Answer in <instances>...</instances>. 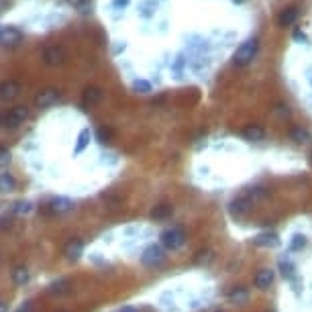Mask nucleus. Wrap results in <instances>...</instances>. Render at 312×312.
<instances>
[{"mask_svg": "<svg viewBox=\"0 0 312 312\" xmlns=\"http://www.w3.org/2000/svg\"><path fill=\"white\" fill-rule=\"evenodd\" d=\"M233 3H237V5H239V3H243V0H233Z\"/></svg>", "mask_w": 312, "mask_h": 312, "instance_id": "nucleus-37", "label": "nucleus"}, {"mask_svg": "<svg viewBox=\"0 0 312 312\" xmlns=\"http://www.w3.org/2000/svg\"><path fill=\"white\" fill-rule=\"evenodd\" d=\"M274 278H276V272L264 268V270H259V272L255 274L253 284H255V288H259V290H270V286L274 284Z\"/></svg>", "mask_w": 312, "mask_h": 312, "instance_id": "nucleus-11", "label": "nucleus"}, {"mask_svg": "<svg viewBox=\"0 0 312 312\" xmlns=\"http://www.w3.org/2000/svg\"><path fill=\"white\" fill-rule=\"evenodd\" d=\"M17 188V180L9 172H0V194H11Z\"/></svg>", "mask_w": 312, "mask_h": 312, "instance_id": "nucleus-19", "label": "nucleus"}, {"mask_svg": "<svg viewBox=\"0 0 312 312\" xmlns=\"http://www.w3.org/2000/svg\"><path fill=\"white\" fill-rule=\"evenodd\" d=\"M49 292L51 294H58V296L68 294L70 292V282L68 280H58V282H54V284L49 286Z\"/></svg>", "mask_w": 312, "mask_h": 312, "instance_id": "nucleus-25", "label": "nucleus"}, {"mask_svg": "<svg viewBox=\"0 0 312 312\" xmlns=\"http://www.w3.org/2000/svg\"><path fill=\"white\" fill-rule=\"evenodd\" d=\"M186 231L182 227H172V229H166L160 237L162 241V247L168 249V251H180L184 245H186Z\"/></svg>", "mask_w": 312, "mask_h": 312, "instance_id": "nucleus-2", "label": "nucleus"}, {"mask_svg": "<svg viewBox=\"0 0 312 312\" xmlns=\"http://www.w3.org/2000/svg\"><path fill=\"white\" fill-rule=\"evenodd\" d=\"M90 139H92L90 129H82V131H80V135H78V143H76V147H74V155L84 153V149L90 145Z\"/></svg>", "mask_w": 312, "mask_h": 312, "instance_id": "nucleus-21", "label": "nucleus"}, {"mask_svg": "<svg viewBox=\"0 0 312 312\" xmlns=\"http://www.w3.org/2000/svg\"><path fill=\"white\" fill-rule=\"evenodd\" d=\"M13 215H17V217H27V215H31L33 213V202H29V200H17L15 204H13Z\"/></svg>", "mask_w": 312, "mask_h": 312, "instance_id": "nucleus-22", "label": "nucleus"}, {"mask_svg": "<svg viewBox=\"0 0 312 312\" xmlns=\"http://www.w3.org/2000/svg\"><path fill=\"white\" fill-rule=\"evenodd\" d=\"M66 60H68V54L62 45H49L43 51V62L47 66H62Z\"/></svg>", "mask_w": 312, "mask_h": 312, "instance_id": "nucleus-6", "label": "nucleus"}, {"mask_svg": "<svg viewBox=\"0 0 312 312\" xmlns=\"http://www.w3.org/2000/svg\"><path fill=\"white\" fill-rule=\"evenodd\" d=\"M11 160H13L11 151H9L7 147H0V168H7V166L11 164Z\"/></svg>", "mask_w": 312, "mask_h": 312, "instance_id": "nucleus-28", "label": "nucleus"}, {"mask_svg": "<svg viewBox=\"0 0 312 312\" xmlns=\"http://www.w3.org/2000/svg\"><path fill=\"white\" fill-rule=\"evenodd\" d=\"M304 245H306V237L296 235V237H294V241H292V249H294V251H298V249H302Z\"/></svg>", "mask_w": 312, "mask_h": 312, "instance_id": "nucleus-30", "label": "nucleus"}, {"mask_svg": "<svg viewBox=\"0 0 312 312\" xmlns=\"http://www.w3.org/2000/svg\"><path fill=\"white\" fill-rule=\"evenodd\" d=\"M133 90H135V92H139V94H149V92H151V84H149V82H145V80H135Z\"/></svg>", "mask_w": 312, "mask_h": 312, "instance_id": "nucleus-26", "label": "nucleus"}, {"mask_svg": "<svg viewBox=\"0 0 312 312\" xmlns=\"http://www.w3.org/2000/svg\"><path fill=\"white\" fill-rule=\"evenodd\" d=\"M253 243L257 247H278L280 245V237L276 233H262L253 239Z\"/></svg>", "mask_w": 312, "mask_h": 312, "instance_id": "nucleus-16", "label": "nucleus"}, {"mask_svg": "<svg viewBox=\"0 0 312 312\" xmlns=\"http://www.w3.org/2000/svg\"><path fill=\"white\" fill-rule=\"evenodd\" d=\"M257 51H259V39L257 37H251L247 39L245 43H241V47L235 51V56H233V64L235 66H249L255 56H257Z\"/></svg>", "mask_w": 312, "mask_h": 312, "instance_id": "nucleus-1", "label": "nucleus"}, {"mask_svg": "<svg viewBox=\"0 0 312 312\" xmlns=\"http://www.w3.org/2000/svg\"><path fill=\"white\" fill-rule=\"evenodd\" d=\"M68 3H70L74 9H78L80 13H88V9L92 7V5H90V0H68Z\"/></svg>", "mask_w": 312, "mask_h": 312, "instance_id": "nucleus-27", "label": "nucleus"}, {"mask_svg": "<svg viewBox=\"0 0 312 312\" xmlns=\"http://www.w3.org/2000/svg\"><path fill=\"white\" fill-rule=\"evenodd\" d=\"M310 158H312V153H310Z\"/></svg>", "mask_w": 312, "mask_h": 312, "instance_id": "nucleus-39", "label": "nucleus"}, {"mask_svg": "<svg viewBox=\"0 0 312 312\" xmlns=\"http://www.w3.org/2000/svg\"><path fill=\"white\" fill-rule=\"evenodd\" d=\"M127 5H129V0H113V5H111V7H113V9H119V7L125 9Z\"/></svg>", "mask_w": 312, "mask_h": 312, "instance_id": "nucleus-32", "label": "nucleus"}, {"mask_svg": "<svg viewBox=\"0 0 312 312\" xmlns=\"http://www.w3.org/2000/svg\"><path fill=\"white\" fill-rule=\"evenodd\" d=\"M21 94V84L17 80H5L0 82V100L3 102H11Z\"/></svg>", "mask_w": 312, "mask_h": 312, "instance_id": "nucleus-10", "label": "nucleus"}, {"mask_svg": "<svg viewBox=\"0 0 312 312\" xmlns=\"http://www.w3.org/2000/svg\"><path fill=\"white\" fill-rule=\"evenodd\" d=\"M62 98V92L58 88H45L35 96V107L37 109H49Z\"/></svg>", "mask_w": 312, "mask_h": 312, "instance_id": "nucleus-7", "label": "nucleus"}, {"mask_svg": "<svg viewBox=\"0 0 312 312\" xmlns=\"http://www.w3.org/2000/svg\"><path fill=\"white\" fill-rule=\"evenodd\" d=\"M23 41V33L17 27H0V45L17 47Z\"/></svg>", "mask_w": 312, "mask_h": 312, "instance_id": "nucleus-8", "label": "nucleus"}, {"mask_svg": "<svg viewBox=\"0 0 312 312\" xmlns=\"http://www.w3.org/2000/svg\"><path fill=\"white\" fill-rule=\"evenodd\" d=\"M17 312H33V308H31V302H25Z\"/></svg>", "mask_w": 312, "mask_h": 312, "instance_id": "nucleus-33", "label": "nucleus"}, {"mask_svg": "<svg viewBox=\"0 0 312 312\" xmlns=\"http://www.w3.org/2000/svg\"><path fill=\"white\" fill-rule=\"evenodd\" d=\"M215 312H225V310H215Z\"/></svg>", "mask_w": 312, "mask_h": 312, "instance_id": "nucleus-38", "label": "nucleus"}, {"mask_svg": "<svg viewBox=\"0 0 312 312\" xmlns=\"http://www.w3.org/2000/svg\"><path fill=\"white\" fill-rule=\"evenodd\" d=\"M251 206H253V204H251L245 196H239L237 200H233V202H231L229 211H231V215H233V217H243L245 213H249V211H251Z\"/></svg>", "mask_w": 312, "mask_h": 312, "instance_id": "nucleus-14", "label": "nucleus"}, {"mask_svg": "<svg viewBox=\"0 0 312 312\" xmlns=\"http://www.w3.org/2000/svg\"><path fill=\"white\" fill-rule=\"evenodd\" d=\"M164 262H166V253L160 245H149L141 255V264L147 268H160Z\"/></svg>", "mask_w": 312, "mask_h": 312, "instance_id": "nucleus-4", "label": "nucleus"}, {"mask_svg": "<svg viewBox=\"0 0 312 312\" xmlns=\"http://www.w3.org/2000/svg\"><path fill=\"white\" fill-rule=\"evenodd\" d=\"M102 98H104V94H102V90H100L98 86H88V88H84V92H82V100H84L86 107H94V104H100Z\"/></svg>", "mask_w": 312, "mask_h": 312, "instance_id": "nucleus-12", "label": "nucleus"}, {"mask_svg": "<svg viewBox=\"0 0 312 312\" xmlns=\"http://www.w3.org/2000/svg\"><path fill=\"white\" fill-rule=\"evenodd\" d=\"M294 39H298V41H306V35L300 33V31H296V33H294Z\"/></svg>", "mask_w": 312, "mask_h": 312, "instance_id": "nucleus-35", "label": "nucleus"}, {"mask_svg": "<svg viewBox=\"0 0 312 312\" xmlns=\"http://www.w3.org/2000/svg\"><path fill=\"white\" fill-rule=\"evenodd\" d=\"M45 206H47L49 215H66V213L74 211V200L68 198V196H56V198H51Z\"/></svg>", "mask_w": 312, "mask_h": 312, "instance_id": "nucleus-5", "label": "nucleus"}, {"mask_svg": "<svg viewBox=\"0 0 312 312\" xmlns=\"http://www.w3.org/2000/svg\"><path fill=\"white\" fill-rule=\"evenodd\" d=\"M229 300H231L233 304H245V302L249 300V292H247V288H243V286L233 288V290L229 292Z\"/></svg>", "mask_w": 312, "mask_h": 312, "instance_id": "nucleus-23", "label": "nucleus"}, {"mask_svg": "<svg viewBox=\"0 0 312 312\" xmlns=\"http://www.w3.org/2000/svg\"><path fill=\"white\" fill-rule=\"evenodd\" d=\"M241 133H243V137H245L247 141H262V139L266 137V129L259 127V125H247Z\"/></svg>", "mask_w": 312, "mask_h": 312, "instance_id": "nucleus-18", "label": "nucleus"}, {"mask_svg": "<svg viewBox=\"0 0 312 312\" xmlns=\"http://www.w3.org/2000/svg\"><path fill=\"white\" fill-rule=\"evenodd\" d=\"M0 312H9V308H7V304H5V302H0Z\"/></svg>", "mask_w": 312, "mask_h": 312, "instance_id": "nucleus-36", "label": "nucleus"}, {"mask_svg": "<svg viewBox=\"0 0 312 312\" xmlns=\"http://www.w3.org/2000/svg\"><path fill=\"white\" fill-rule=\"evenodd\" d=\"M298 15H300L298 7H288V9H284V11L280 13L278 25H280L282 29H286V27H290V25H294V23L298 21Z\"/></svg>", "mask_w": 312, "mask_h": 312, "instance_id": "nucleus-13", "label": "nucleus"}, {"mask_svg": "<svg viewBox=\"0 0 312 312\" xmlns=\"http://www.w3.org/2000/svg\"><path fill=\"white\" fill-rule=\"evenodd\" d=\"M243 196H245L251 204H255V202H262V200H266V198L270 196V192H268V188H264V186H255V188H249Z\"/></svg>", "mask_w": 312, "mask_h": 312, "instance_id": "nucleus-17", "label": "nucleus"}, {"mask_svg": "<svg viewBox=\"0 0 312 312\" xmlns=\"http://www.w3.org/2000/svg\"><path fill=\"white\" fill-rule=\"evenodd\" d=\"M117 312H139L135 306H123L121 310H117Z\"/></svg>", "mask_w": 312, "mask_h": 312, "instance_id": "nucleus-34", "label": "nucleus"}, {"mask_svg": "<svg viewBox=\"0 0 312 312\" xmlns=\"http://www.w3.org/2000/svg\"><path fill=\"white\" fill-rule=\"evenodd\" d=\"M29 109L25 107V104H19V107L7 111L5 115H0V127H11V129H17L21 127L27 119H29Z\"/></svg>", "mask_w": 312, "mask_h": 312, "instance_id": "nucleus-3", "label": "nucleus"}, {"mask_svg": "<svg viewBox=\"0 0 312 312\" xmlns=\"http://www.w3.org/2000/svg\"><path fill=\"white\" fill-rule=\"evenodd\" d=\"M11 280H13L15 286H27L29 280H31V274H29V270L25 266H17L11 272Z\"/></svg>", "mask_w": 312, "mask_h": 312, "instance_id": "nucleus-15", "label": "nucleus"}, {"mask_svg": "<svg viewBox=\"0 0 312 312\" xmlns=\"http://www.w3.org/2000/svg\"><path fill=\"white\" fill-rule=\"evenodd\" d=\"M270 312H274V310H270Z\"/></svg>", "mask_w": 312, "mask_h": 312, "instance_id": "nucleus-40", "label": "nucleus"}, {"mask_svg": "<svg viewBox=\"0 0 312 312\" xmlns=\"http://www.w3.org/2000/svg\"><path fill=\"white\" fill-rule=\"evenodd\" d=\"M174 215V206L172 204H158L151 211V219H155V221H166V219H170Z\"/></svg>", "mask_w": 312, "mask_h": 312, "instance_id": "nucleus-20", "label": "nucleus"}, {"mask_svg": "<svg viewBox=\"0 0 312 312\" xmlns=\"http://www.w3.org/2000/svg\"><path fill=\"white\" fill-rule=\"evenodd\" d=\"M274 115H276V117H280V119H288V117H290V109H288V104H276Z\"/></svg>", "mask_w": 312, "mask_h": 312, "instance_id": "nucleus-29", "label": "nucleus"}, {"mask_svg": "<svg viewBox=\"0 0 312 312\" xmlns=\"http://www.w3.org/2000/svg\"><path fill=\"white\" fill-rule=\"evenodd\" d=\"M64 257L68 259V262H78V259L82 257L84 253V241L82 239H70L66 245H64Z\"/></svg>", "mask_w": 312, "mask_h": 312, "instance_id": "nucleus-9", "label": "nucleus"}, {"mask_svg": "<svg viewBox=\"0 0 312 312\" xmlns=\"http://www.w3.org/2000/svg\"><path fill=\"white\" fill-rule=\"evenodd\" d=\"M290 137H292V141H296V143H308V141H310V131H308V129H302V127H296V129H292Z\"/></svg>", "mask_w": 312, "mask_h": 312, "instance_id": "nucleus-24", "label": "nucleus"}, {"mask_svg": "<svg viewBox=\"0 0 312 312\" xmlns=\"http://www.w3.org/2000/svg\"><path fill=\"white\" fill-rule=\"evenodd\" d=\"M98 139H100V143H107V141L111 139V131L100 129V131H98Z\"/></svg>", "mask_w": 312, "mask_h": 312, "instance_id": "nucleus-31", "label": "nucleus"}]
</instances>
